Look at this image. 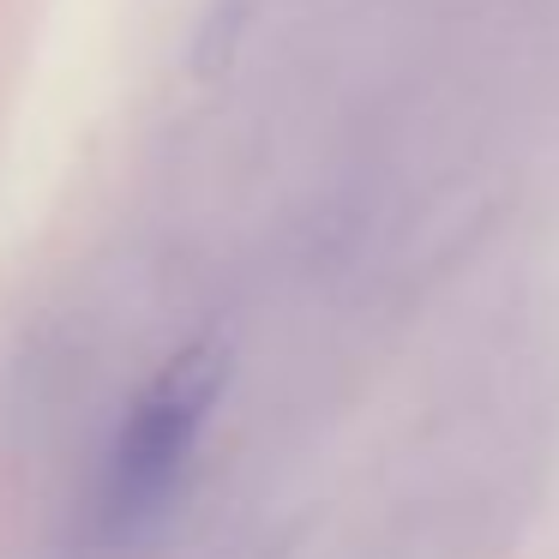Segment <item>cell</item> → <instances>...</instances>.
<instances>
[{
    "label": "cell",
    "instance_id": "1",
    "mask_svg": "<svg viewBox=\"0 0 559 559\" xmlns=\"http://www.w3.org/2000/svg\"><path fill=\"white\" fill-rule=\"evenodd\" d=\"M223 379H229V367L217 349H181L127 403L85 506V535L97 547H133L139 535H151L169 518L199 439L211 427V409L223 397Z\"/></svg>",
    "mask_w": 559,
    "mask_h": 559
}]
</instances>
